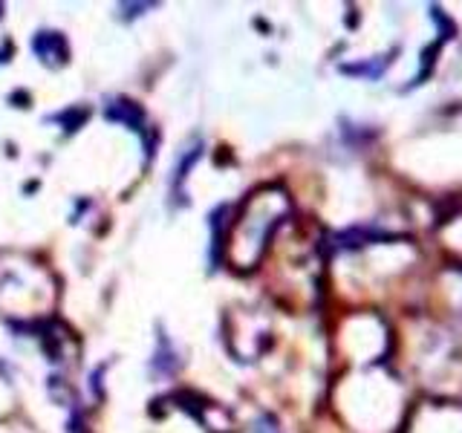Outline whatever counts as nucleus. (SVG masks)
<instances>
[{"instance_id":"f257e3e1","label":"nucleus","mask_w":462,"mask_h":433,"mask_svg":"<svg viewBox=\"0 0 462 433\" xmlns=\"http://www.w3.org/2000/svg\"><path fill=\"white\" fill-rule=\"evenodd\" d=\"M292 211L289 197L281 188H260L243 202L237 220L231 223L228 240H226V257L228 263L245 272L254 269L263 257L266 245L272 243L274 231L283 226V220Z\"/></svg>"},{"instance_id":"f03ea898","label":"nucleus","mask_w":462,"mask_h":433,"mask_svg":"<svg viewBox=\"0 0 462 433\" xmlns=\"http://www.w3.org/2000/svg\"><path fill=\"white\" fill-rule=\"evenodd\" d=\"M32 50H35V55L47 67H61V64H67V55H69L67 52V41L58 35V32H41V35H35Z\"/></svg>"}]
</instances>
